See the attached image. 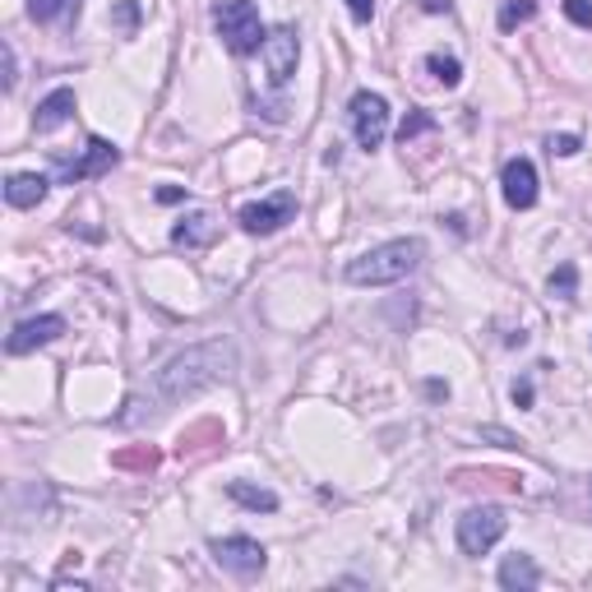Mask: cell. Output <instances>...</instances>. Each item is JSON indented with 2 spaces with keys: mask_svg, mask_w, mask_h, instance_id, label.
Masks as SVG:
<instances>
[{
  "mask_svg": "<svg viewBox=\"0 0 592 592\" xmlns=\"http://www.w3.org/2000/svg\"><path fill=\"white\" fill-rule=\"evenodd\" d=\"M232 370H236V347H232L227 339L186 347V352H176L167 366H157L149 380L130 393L116 422H121V426L157 422V417H163V412H171L176 403H186V399H194V393H204V389H213V384L232 380Z\"/></svg>",
  "mask_w": 592,
  "mask_h": 592,
  "instance_id": "cell-1",
  "label": "cell"
},
{
  "mask_svg": "<svg viewBox=\"0 0 592 592\" xmlns=\"http://www.w3.org/2000/svg\"><path fill=\"white\" fill-rule=\"evenodd\" d=\"M422 260H426L422 236H399V241L370 246L366 254H357V260L343 269V279L352 287H393V283L412 279V273L422 269Z\"/></svg>",
  "mask_w": 592,
  "mask_h": 592,
  "instance_id": "cell-2",
  "label": "cell"
},
{
  "mask_svg": "<svg viewBox=\"0 0 592 592\" xmlns=\"http://www.w3.org/2000/svg\"><path fill=\"white\" fill-rule=\"evenodd\" d=\"M213 28H218L223 47L232 56H254L264 47V37H269L260 10H254V0H218V5H213Z\"/></svg>",
  "mask_w": 592,
  "mask_h": 592,
  "instance_id": "cell-3",
  "label": "cell"
},
{
  "mask_svg": "<svg viewBox=\"0 0 592 592\" xmlns=\"http://www.w3.org/2000/svg\"><path fill=\"white\" fill-rule=\"evenodd\" d=\"M116 163H121V149H116L111 140H103V134H88V144L79 149L74 157L56 153L51 157V171L61 186H74V181H93V176H107Z\"/></svg>",
  "mask_w": 592,
  "mask_h": 592,
  "instance_id": "cell-4",
  "label": "cell"
},
{
  "mask_svg": "<svg viewBox=\"0 0 592 592\" xmlns=\"http://www.w3.org/2000/svg\"><path fill=\"white\" fill-rule=\"evenodd\" d=\"M505 528H509V519L500 505H472L459 519V550L463 556H486L505 537Z\"/></svg>",
  "mask_w": 592,
  "mask_h": 592,
  "instance_id": "cell-5",
  "label": "cell"
},
{
  "mask_svg": "<svg viewBox=\"0 0 592 592\" xmlns=\"http://www.w3.org/2000/svg\"><path fill=\"white\" fill-rule=\"evenodd\" d=\"M209 556L218 560V569H227L232 579H260L264 565H269V550L254 542V537H213L209 542Z\"/></svg>",
  "mask_w": 592,
  "mask_h": 592,
  "instance_id": "cell-6",
  "label": "cell"
},
{
  "mask_svg": "<svg viewBox=\"0 0 592 592\" xmlns=\"http://www.w3.org/2000/svg\"><path fill=\"white\" fill-rule=\"evenodd\" d=\"M347 116H352V134H357V144H362L366 153H375V149L384 144V134H389V103H384L380 93L362 88V93L347 103Z\"/></svg>",
  "mask_w": 592,
  "mask_h": 592,
  "instance_id": "cell-7",
  "label": "cell"
},
{
  "mask_svg": "<svg viewBox=\"0 0 592 592\" xmlns=\"http://www.w3.org/2000/svg\"><path fill=\"white\" fill-rule=\"evenodd\" d=\"M260 56H264L269 84H273V88H283L287 79L296 74V61H301V33H296L292 24H279V28H269V37H264Z\"/></svg>",
  "mask_w": 592,
  "mask_h": 592,
  "instance_id": "cell-8",
  "label": "cell"
},
{
  "mask_svg": "<svg viewBox=\"0 0 592 592\" xmlns=\"http://www.w3.org/2000/svg\"><path fill=\"white\" fill-rule=\"evenodd\" d=\"M236 218H241V227L250 236H273V232H283L296 218V194L279 190V194H269V200H260V204H246Z\"/></svg>",
  "mask_w": 592,
  "mask_h": 592,
  "instance_id": "cell-9",
  "label": "cell"
},
{
  "mask_svg": "<svg viewBox=\"0 0 592 592\" xmlns=\"http://www.w3.org/2000/svg\"><path fill=\"white\" fill-rule=\"evenodd\" d=\"M66 333V315H33V320H19L5 339V352L10 357H28L37 347H51L56 339Z\"/></svg>",
  "mask_w": 592,
  "mask_h": 592,
  "instance_id": "cell-10",
  "label": "cell"
},
{
  "mask_svg": "<svg viewBox=\"0 0 592 592\" xmlns=\"http://www.w3.org/2000/svg\"><path fill=\"white\" fill-rule=\"evenodd\" d=\"M500 190H505L509 209H532L537 204V167H532L528 157H509L500 171Z\"/></svg>",
  "mask_w": 592,
  "mask_h": 592,
  "instance_id": "cell-11",
  "label": "cell"
},
{
  "mask_svg": "<svg viewBox=\"0 0 592 592\" xmlns=\"http://www.w3.org/2000/svg\"><path fill=\"white\" fill-rule=\"evenodd\" d=\"M213 241H218V218L213 213H186V218H176L171 227V246L176 250H209Z\"/></svg>",
  "mask_w": 592,
  "mask_h": 592,
  "instance_id": "cell-12",
  "label": "cell"
},
{
  "mask_svg": "<svg viewBox=\"0 0 592 592\" xmlns=\"http://www.w3.org/2000/svg\"><path fill=\"white\" fill-rule=\"evenodd\" d=\"M74 107H79L74 88H51L43 103H37V111H33V130H37V134H51L56 126H66V121H70Z\"/></svg>",
  "mask_w": 592,
  "mask_h": 592,
  "instance_id": "cell-13",
  "label": "cell"
},
{
  "mask_svg": "<svg viewBox=\"0 0 592 592\" xmlns=\"http://www.w3.org/2000/svg\"><path fill=\"white\" fill-rule=\"evenodd\" d=\"M47 190H51L47 176H37V171H14L10 181H5V204H10V209H37V204L47 200Z\"/></svg>",
  "mask_w": 592,
  "mask_h": 592,
  "instance_id": "cell-14",
  "label": "cell"
},
{
  "mask_svg": "<svg viewBox=\"0 0 592 592\" xmlns=\"http://www.w3.org/2000/svg\"><path fill=\"white\" fill-rule=\"evenodd\" d=\"M537 583H542V569L532 565V556H523V550L505 556V565H500V588H509V592H528V588H537Z\"/></svg>",
  "mask_w": 592,
  "mask_h": 592,
  "instance_id": "cell-15",
  "label": "cell"
},
{
  "mask_svg": "<svg viewBox=\"0 0 592 592\" xmlns=\"http://www.w3.org/2000/svg\"><path fill=\"white\" fill-rule=\"evenodd\" d=\"M227 496H232L236 505L254 509V514H273V509H279V496H273L269 486H250V482H227Z\"/></svg>",
  "mask_w": 592,
  "mask_h": 592,
  "instance_id": "cell-16",
  "label": "cell"
},
{
  "mask_svg": "<svg viewBox=\"0 0 592 592\" xmlns=\"http://www.w3.org/2000/svg\"><path fill=\"white\" fill-rule=\"evenodd\" d=\"M546 292H550V296H560V301H575V296H579V269H575V264H560L556 273H550Z\"/></svg>",
  "mask_w": 592,
  "mask_h": 592,
  "instance_id": "cell-17",
  "label": "cell"
},
{
  "mask_svg": "<svg viewBox=\"0 0 592 592\" xmlns=\"http://www.w3.org/2000/svg\"><path fill=\"white\" fill-rule=\"evenodd\" d=\"M426 70L436 74L445 88H459V79H463V66L453 61V56H440V51H430V56H426Z\"/></svg>",
  "mask_w": 592,
  "mask_h": 592,
  "instance_id": "cell-18",
  "label": "cell"
},
{
  "mask_svg": "<svg viewBox=\"0 0 592 592\" xmlns=\"http://www.w3.org/2000/svg\"><path fill=\"white\" fill-rule=\"evenodd\" d=\"M532 14H537L532 0H505V5H500V33H514L519 24H528Z\"/></svg>",
  "mask_w": 592,
  "mask_h": 592,
  "instance_id": "cell-19",
  "label": "cell"
},
{
  "mask_svg": "<svg viewBox=\"0 0 592 592\" xmlns=\"http://www.w3.org/2000/svg\"><path fill=\"white\" fill-rule=\"evenodd\" d=\"M140 19H144L140 0H121V5H111V24L121 28L126 37H134V33H140Z\"/></svg>",
  "mask_w": 592,
  "mask_h": 592,
  "instance_id": "cell-20",
  "label": "cell"
},
{
  "mask_svg": "<svg viewBox=\"0 0 592 592\" xmlns=\"http://www.w3.org/2000/svg\"><path fill=\"white\" fill-rule=\"evenodd\" d=\"M70 5H74V0H28V14L37 19V24H56Z\"/></svg>",
  "mask_w": 592,
  "mask_h": 592,
  "instance_id": "cell-21",
  "label": "cell"
},
{
  "mask_svg": "<svg viewBox=\"0 0 592 592\" xmlns=\"http://www.w3.org/2000/svg\"><path fill=\"white\" fill-rule=\"evenodd\" d=\"M426 130H436V121H430L426 111H412L407 121L399 126V140H403V144H412V140H417V134H426Z\"/></svg>",
  "mask_w": 592,
  "mask_h": 592,
  "instance_id": "cell-22",
  "label": "cell"
},
{
  "mask_svg": "<svg viewBox=\"0 0 592 592\" xmlns=\"http://www.w3.org/2000/svg\"><path fill=\"white\" fill-rule=\"evenodd\" d=\"M546 149H550V157H575L583 149V140H579V134H550Z\"/></svg>",
  "mask_w": 592,
  "mask_h": 592,
  "instance_id": "cell-23",
  "label": "cell"
},
{
  "mask_svg": "<svg viewBox=\"0 0 592 592\" xmlns=\"http://www.w3.org/2000/svg\"><path fill=\"white\" fill-rule=\"evenodd\" d=\"M565 14H569V24L592 28V0H565Z\"/></svg>",
  "mask_w": 592,
  "mask_h": 592,
  "instance_id": "cell-24",
  "label": "cell"
},
{
  "mask_svg": "<svg viewBox=\"0 0 592 592\" xmlns=\"http://www.w3.org/2000/svg\"><path fill=\"white\" fill-rule=\"evenodd\" d=\"M482 440H496L500 449H519L523 440H514V436H509V430H500V426H482Z\"/></svg>",
  "mask_w": 592,
  "mask_h": 592,
  "instance_id": "cell-25",
  "label": "cell"
},
{
  "mask_svg": "<svg viewBox=\"0 0 592 592\" xmlns=\"http://www.w3.org/2000/svg\"><path fill=\"white\" fill-rule=\"evenodd\" d=\"M509 399H514V407H532V380H528V375H523V380H514Z\"/></svg>",
  "mask_w": 592,
  "mask_h": 592,
  "instance_id": "cell-26",
  "label": "cell"
},
{
  "mask_svg": "<svg viewBox=\"0 0 592 592\" xmlns=\"http://www.w3.org/2000/svg\"><path fill=\"white\" fill-rule=\"evenodd\" d=\"M347 10H352L357 24H370V19H375V0H347Z\"/></svg>",
  "mask_w": 592,
  "mask_h": 592,
  "instance_id": "cell-27",
  "label": "cell"
},
{
  "mask_svg": "<svg viewBox=\"0 0 592 592\" xmlns=\"http://www.w3.org/2000/svg\"><path fill=\"white\" fill-rule=\"evenodd\" d=\"M426 14H453V0H417Z\"/></svg>",
  "mask_w": 592,
  "mask_h": 592,
  "instance_id": "cell-28",
  "label": "cell"
},
{
  "mask_svg": "<svg viewBox=\"0 0 592 592\" xmlns=\"http://www.w3.org/2000/svg\"><path fill=\"white\" fill-rule=\"evenodd\" d=\"M181 200H186V190H176V186L157 190V204H181Z\"/></svg>",
  "mask_w": 592,
  "mask_h": 592,
  "instance_id": "cell-29",
  "label": "cell"
},
{
  "mask_svg": "<svg viewBox=\"0 0 592 592\" xmlns=\"http://www.w3.org/2000/svg\"><path fill=\"white\" fill-rule=\"evenodd\" d=\"M14 79H19V74H14V47L5 43V88H14Z\"/></svg>",
  "mask_w": 592,
  "mask_h": 592,
  "instance_id": "cell-30",
  "label": "cell"
},
{
  "mask_svg": "<svg viewBox=\"0 0 592 592\" xmlns=\"http://www.w3.org/2000/svg\"><path fill=\"white\" fill-rule=\"evenodd\" d=\"M426 393H430V399H449V384H440V380H426Z\"/></svg>",
  "mask_w": 592,
  "mask_h": 592,
  "instance_id": "cell-31",
  "label": "cell"
}]
</instances>
